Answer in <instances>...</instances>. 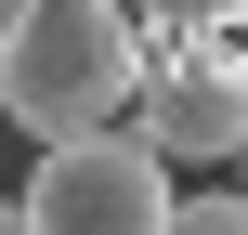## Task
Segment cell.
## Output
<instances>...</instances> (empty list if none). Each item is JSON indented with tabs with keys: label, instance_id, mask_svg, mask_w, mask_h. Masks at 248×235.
<instances>
[{
	"label": "cell",
	"instance_id": "52a82bcc",
	"mask_svg": "<svg viewBox=\"0 0 248 235\" xmlns=\"http://www.w3.org/2000/svg\"><path fill=\"white\" fill-rule=\"evenodd\" d=\"M0 131H13V118H0Z\"/></svg>",
	"mask_w": 248,
	"mask_h": 235
},
{
	"label": "cell",
	"instance_id": "6da1fadb",
	"mask_svg": "<svg viewBox=\"0 0 248 235\" xmlns=\"http://www.w3.org/2000/svg\"><path fill=\"white\" fill-rule=\"evenodd\" d=\"M144 78H157V26L131 0H26L13 39H0V118L39 131V144L105 131Z\"/></svg>",
	"mask_w": 248,
	"mask_h": 235
},
{
	"label": "cell",
	"instance_id": "277c9868",
	"mask_svg": "<svg viewBox=\"0 0 248 235\" xmlns=\"http://www.w3.org/2000/svg\"><path fill=\"white\" fill-rule=\"evenodd\" d=\"M144 26H157V52H183V39H222V26H248V0H131Z\"/></svg>",
	"mask_w": 248,
	"mask_h": 235
},
{
	"label": "cell",
	"instance_id": "7a4b0ae2",
	"mask_svg": "<svg viewBox=\"0 0 248 235\" xmlns=\"http://www.w3.org/2000/svg\"><path fill=\"white\" fill-rule=\"evenodd\" d=\"M170 144L157 131H65L26 170V235H170Z\"/></svg>",
	"mask_w": 248,
	"mask_h": 235
},
{
	"label": "cell",
	"instance_id": "5b68a950",
	"mask_svg": "<svg viewBox=\"0 0 248 235\" xmlns=\"http://www.w3.org/2000/svg\"><path fill=\"white\" fill-rule=\"evenodd\" d=\"M170 235H248V170H235V183H209V196H183Z\"/></svg>",
	"mask_w": 248,
	"mask_h": 235
},
{
	"label": "cell",
	"instance_id": "ba28073f",
	"mask_svg": "<svg viewBox=\"0 0 248 235\" xmlns=\"http://www.w3.org/2000/svg\"><path fill=\"white\" fill-rule=\"evenodd\" d=\"M235 170H248V157H235Z\"/></svg>",
	"mask_w": 248,
	"mask_h": 235
},
{
	"label": "cell",
	"instance_id": "8992f818",
	"mask_svg": "<svg viewBox=\"0 0 248 235\" xmlns=\"http://www.w3.org/2000/svg\"><path fill=\"white\" fill-rule=\"evenodd\" d=\"M13 13H26V0H0V39H13Z\"/></svg>",
	"mask_w": 248,
	"mask_h": 235
},
{
	"label": "cell",
	"instance_id": "3957f363",
	"mask_svg": "<svg viewBox=\"0 0 248 235\" xmlns=\"http://www.w3.org/2000/svg\"><path fill=\"white\" fill-rule=\"evenodd\" d=\"M144 131H157L170 157H248V52L183 39V52L157 65V92H144Z\"/></svg>",
	"mask_w": 248,
	"mask_h": 235
}]
</instances>
